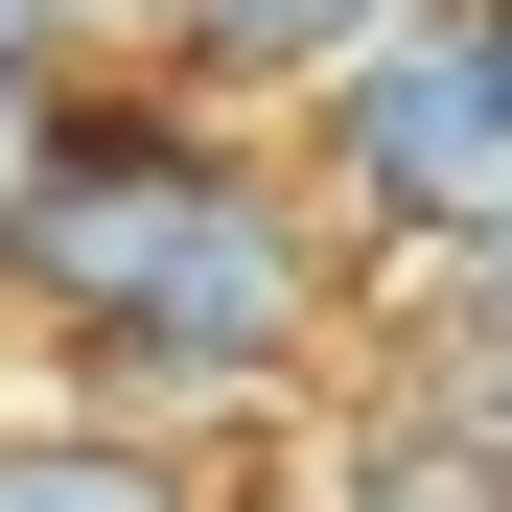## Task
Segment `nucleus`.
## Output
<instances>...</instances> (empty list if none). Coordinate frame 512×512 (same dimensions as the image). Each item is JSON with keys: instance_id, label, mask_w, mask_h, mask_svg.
I'll list each match as a JSON object with an SVG mask.
<instances>
[{"instance_id": "nucleus-7", "label": "nucleus", "mask_w": 512, "mask_h": 512, "mask_svg": "<svg viewBox=\"0 0 512 512\" xmlns=\"http://www.w3.org/2000/svg\"><path fill=\"white\" fill-rule=\"evenodd\" d=\"M466 47H489V94H512V0H466Z\"/></svg>"}, {"instance_id": "nucleus-1", "label": "nucleus", "mask_w": 512, "mask_h": 512, "mask_svg": "<svg viewBox=\"0 0 512 512\" xmlns=\"http://www.w3.org/2000/svg\"><path fill=\"white\" fill-rule=\"evenodd\" d=\"M0 303L140 396H280L350 303V210L280 187L233 117L163 94H24L0 117Z\"/></svg>"}, {"instance_id": "nucleus-2", "label": "nucleus", "mask_w": 512, "mask_h": 512, "mask_svg": "<svg viewBox=\"0 0 512 512\" xmlns=\"http://www.w3.org/2000/svg\"><path fill=\"white\" fill-rule=\"evenodd\" d=\"M303 117H326V210L396 233V256H466V233L512 210V94H489L466 0H443V24H396V47H350Z\"/></svg>"}, {"instance_id": "nucleus-4", "label": "nucleus", "mask_w": 512, "mask_h": 512, "mask_svg": "<svg viewBox=\"0 0 512 512\" xmlns=\"http://www.w3.org/2000/svg\"><path fill=\"white\" fill-rule=\"evenodd\" d=\"M0 512H210L163 419H0Z\"/></svg>"}, {"instance_id": "nucleus-6", "label": "nucleus", "mask_w": 512, "mask_h": 512, "mask_svg": "<svg viewBox=\"0 0 512 512\" xmlns=\"http://www.w3.org/2000/svg\"><path fill=\"white\" fill-rule=\"evenodd\" d=\"M24 24H47V47H70V24H163V0H24Z\"/></svg>"}, {"instance_id": "nucleus-5", "label": "nucleus", "mask_w": 512, "mask_h": 512, "mask_svg": "<svg viewBox=\"0 0 512 512\" xmlns=\"http://www.w3.org/2000/svg\"><path fill=\"white\" fill-rule=\"evenodd\" d=\"M24 94H47V24H24V0H0V117H24Z\"/></svg>"}, {"instance_id": "nucleus-3", "label": "nucleus", "mask_w": 512, "mask_h": 512, "mask_svg": "<svg viewBox=\"0 0 512 512\" xmlns=\"http://www.w3.org/2000/svg\"><path fill=\"white\" fill-rule=\"evenodd\" d=\"M396 24H443V0H163V47H187L210 94H326V70L396 47Z\"/></svg>"}]
</instances>
